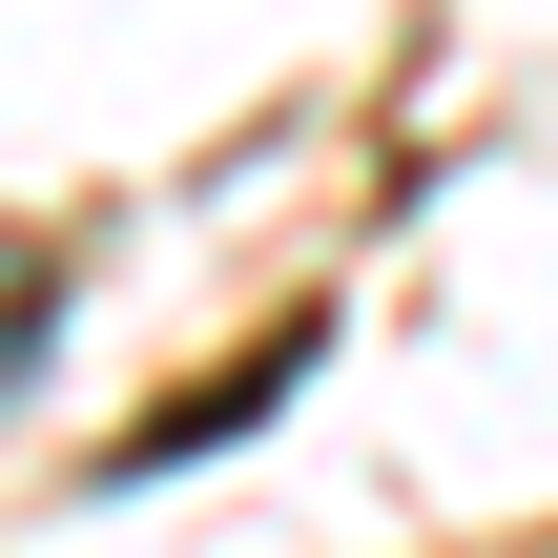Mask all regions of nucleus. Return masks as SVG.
Here are the masks:
<instances>
[{"mask_svg": "<svg viewBox=\"0 0 558 558\" xmlns=\"http://www.w3.org/2000/svg\"><path fill=\"white\" fill-rule=\"evenodd\" d=\"M269 393H290V331H269V352H228L207 393H166V414H145V476H186V456H207V435H248Z\"/></svg>", "mask_w": 558, "mask_h": 558, "instance_id": "f257e3e1", "label": "nucleus"}]
</instances>
